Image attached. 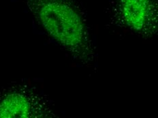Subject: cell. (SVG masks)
Returning a JSON list of instances; mask_svg holds the SVG:
<instances>
[{
  "label": "cell",
  "mask_w": 158,
  "mask_h": 118,
  "mask_svg": "<svg viewBox=\"0 0 158 118\" xmlns=\"http://www.w3.org/2000/svg\"><path fill=\"white\" fill-rule=\"evenodd\" d=\"M156 0H117V10L125 27L136 33L150 35L156 27Z\"/></svg>",
  "instance_id": "cell-2"
},
{
  "label": "cell",
  "mask_w": 158,
  "mask_h": 118,
  "mask_svg": "<svg viewBox=\"0 0 158 118\" xmlns=\"http://www.w3.org/2000/svg\"><path fill=\"white\" fill-rule=\"evenodd\" d=\"M55 43L78 63L89 67L95 48L84 19L72 0H23Z\"/></svg>",
  "instance_id": "cell-1"
},
{
  "label": "cell",
  "mask_w": 158,
  "mask_h": 118,
  "mask_svg": "<svg viewBox=\"0 0 158 118\" xmlns=\"http://www.w3.org/2000/svg\"><path fill=\"white\" fill-rule=\"evenodd\" d=\"M0 118H53L48 107L29 91L14 90L0 98Z\"/></svg>",
  "instance_id": "cell-3"
}]
</instances>
